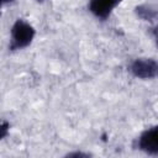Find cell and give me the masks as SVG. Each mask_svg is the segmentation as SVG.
I'll return each mask as SVG.
<instances>
[{
  "mask_svg": "<svg viewBox=\"0 0 158 158\" xmlns=\"http://www.w3.org/2000/svg\"><path fill=\"white\" fill-rule=\"evenodd\" d=\"M37 1H40V2H42V1H46V0H37Z\"/></svg>",
  "mask_w": 158,
  "mask_h": 158,
  "instance_id": "obj_9",
  "label": "cell"
},
{
  "mask_svg": "<svg viewBox=\"0 0 158 158\" xmlns=\"http://www.w3.org/2000/svg\"><path fill=\"white\" fill-rule=\"evenodd\" d=\"M130 72L138 79H154L158 74V63L154 58H137L131 63Z\"/></svg>",
  "mask_w": 158,
  "mask_h": 158,
  "instance_id": "obj_2",
  "label": "cell"
},
{
  "mask_svg": "<svg viewBox=\"0 0 158 158\" xmlns=\"http://www.w3.org/2000/svg\"><path fill=\"white\" fill-rule=\"evenodd\" d=\"M14 0H0V7L4 5V4H9V2H12Z\"/></svg>",
  "mask_w": 158,
  "mask_h": 158,
  "instance_id": "obj_8",
  "label": "cell"
},
{
  "mask_svg": "<svg viewBox=\"0 0 158 158\" xmlns=\"http://www.w3.org/2000/svg\"><path fill=\"white\" fill-rule=\"evenodd\" d=\"M122 0H89V11L100 20H106L110 17L116 6L121 4Z\"/></svg>",
  "mask_w": 158,
  "mask_h": 158,
  "instance_id": "obj_4",
  "label": "cell"
},
{
  "mask_svg": "<svg viewBox=\"0 0 158 158\" xmlns=\"http://www.w3.org/2000/svg\"><path fill=\"white\" fill-rule=\"evenodd\" d=\"M89 156H90L89 153L80 152V151H75V152H70V153H68L65 157H89Z\"/></svg>",
  "mask_w": 158,
  "mask_h": 158,
  "instance_id": "obj_7",
  "label": "cell"
},
{
  "mask_svg": "<svg viewBox=\"0 0 158 158\" xmlns=\"http://www.w3.org/2000/svg\"><path fill=\"white\" fill-rule=\"evenodd\" d=\"M136 14L139 19L144 20V21H154L157 19V10L154 6L148 5V4H143V5H138L136 7Z\"/></svg>",
  "mask_w": 158,
  "mask_h": 158,
  "instance_id": "obj_5",
  "label": "cell"
},
{
  "mask_svg": "<svg viewBox=\"0 0 158 158\" xmlns=\"http://www.w3.org/2000/svg\"><path fill=\"white\" fill-rule=\"evenodd\" d=\"M10 131V123L6 120H0V141L4 139Z\"/></svg>",
  "mask_w": 158,
  "mask_h": 158,
  "instance_id": "obj_6",
  "label": "cell"
},
{
  "mask_svg": "<svg viewBox=\"0 0 158 158\" xmlns=\"http://www.w3.org/2000/svg\"><path fill=\"white\" fill-rule=\"evenodd\" d=\"M136 148L149 156H158V126L154 125L142 131L136 139Z\"/></svg>",
  "mask_w": 158,
  "mask_h": 158,
  "instance_id": "obj_3",
  "label": "cell"
},
{
  "mask_svg": "<svg viewBox=\"0 0 158 158\" xmlns=\"http://www.w3.org/2000/svg\"><path fill=\"white\" fill-rule=\"evenodd\" d=\"M36 35L33 26L23 19H17L10 31V51H20L31 44Z\"/></svg>",
  "mask_w": 158,
  "mask_h": 158,
  "instance_id": "obj_1",
  "label": "cell"
}]
</instances>
